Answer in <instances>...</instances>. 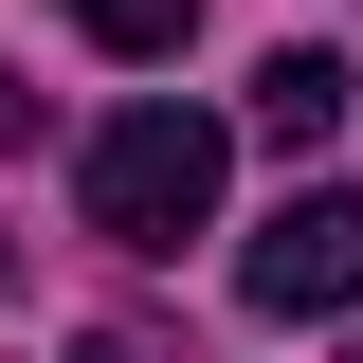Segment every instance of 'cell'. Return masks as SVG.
Wrapping results in <instances>:
<instances>
[{"mask_svg":"<svg viewBox=\"0 0 363 363\" xmlns=\"http://www.w3.org/2000/svg\"><path fill=\"white\" fill-rule=\"evenodd\" d=\"M218 164H236V128H218V109L145 91V109H109V128H91L73 200H91V236H109V255H182V236L218 218Z\"/></svg>","mask_w":363,"mask_h":363,"instance_id":"1","label":"cell"},{"mask_svg":"<svg viewBox=\"0 0 363 363\" xmlns=\"http://www.w3.org/2000/svg\"><path fill=\"white\" fill-rule=\"evenodd\" d=\"M236 291H255L272 327H309V309H363V200H345V182L272 200V218H255V255H236Z\"/></svg>","mask_w":363,"mask_h":363,"instance_id":"2","label":"cell"},{"mask_svg":"<svg viewBox=\"0 0 363 363\" xmlns=\"http://www.w3.org/2000/svg\"><path fill=\"white\" fill-rule=\"evenodd\" d=\"M73 37H91V55H145V73H164V55L200 37V0H73Z\"/></svg>","mask_w":363,"mask_h":363,"instance_id":"4","label":"cell"},{"mask_svg":"<svg viewBox=\"0 0 363 363\" xmlns=\"http://www.w3.org/2000/svg\"><path fill=\"white\" fill-rule=\"evenodd\" d=\"M18 128H37V91H18V73H0V145H18Z\"/></svg>","mask_w":363,"mask_h":363,"instance_id":"5","label":"cell"},{"mask_svg":"<svg viewBox=\"0 0 363 363\" xmlns=\"http://www.w3.org/2000/svg\"><path fill=\"white\" fill-rule=\"evenodd\" d=\"M73 363H145V345H109V327H91V345H73Z\"/></svg>","mask_w":363,"mask_h":363,"instance_id":"6","label":"cell"},{"mask_svg":"<svg viewBox=\"0 0 363 363\" xmlns=\"http://www.w3.org/2000/svg\"><path fill=\"white\" fill-rule=\"evenodd\" d=\"M0 272H18V255H0Z\"/></svg>","mask_w":363,"mask_h":363,"instance_id":"7","label":"cell"},{"mask_svg":"<svg viewBox=\"0 0 363 363\" xmlns=\"http://www.w3.org/2000/svg\"><path fill=\"white\" fill-rule=\"evenodd\" d=\"M255 128L272 145H327V128H345V55H272V73H255Z\"/></svg>","mask_w":363,"mask_h":363,"instance_id":"3","label":"cell"}]
</instances>
